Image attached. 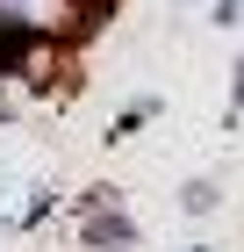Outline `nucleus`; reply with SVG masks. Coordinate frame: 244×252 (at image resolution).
I'll use <instances>...</instances> for the list:
<instances>
[{"label": "nucleus", "mask_w": 244, "mask_h": 252, "mask_svg": "<svg viewBox=\"0 0 244 252\" xmlns=\"http://www.w3.org/2000/svg\"><path fill=\"white\" fill-rule=\"evenodd\" d=\"M180 209H187V216H208V209H216V180H187V188H180Z\"/></svg>", "instance_id": "2"}, {"label": "nucleus", "mask_w": 244, "mask_h": 252, "mask_svg": "<svg viewBox=\"0 0 244 252\" xmlns=\"http://www.w3.org/2000/svg\"><path fill=\"white\" fill-rule=\"evenodd\" d=\"M79 238L94 252H136V223L122 216V202H115L108 188H94L86 202H79Z\"/></svg>", "instance_id": "1"}, {"label": "nucleus", "mask_w": 244, "mask_h": 252, "mask_svg": "<svg viewBox=\"0 0 244 252\" xmlns=\"http://www.w3.org/2000/svg\"><path fill=\"white\" fill-rule=\"evenodd\" d=\"M208 15L223 22V29H244V0H208Z\"/></svg>", "instance_id": "4"}, {"label": "nucleus", "mask_w": 244, "mask_h": 252, "mask_svg": "<svg viewBox=\"0 0 244 252\" xmlns=\"http://www.w3.org/2000/svg\"><path fill=\"white\" fill-rule=\"evenodd\" d=\"M230 108H244V65H237V94H230Z\"/></svg>", "instance_id": "5"}, {"label": "nucleus", "mask_w": 244, "mask_h": 252, "mask_svg": "<svg viewBox=\"0 0 244 252\" xmlns=\"http://www.w3.org/2000/svg\"><path fill=\"white\" fill-rule=\"evenodd\" d=\"M51 209H57V194H51V188H36V194H29V209H22L15 223H22V231H36V223H43Z\"/></svg>", "instance_id": "3"}, {"label": "nucleus", "mask_w": 244, "mask_h": 252, "mask_svg": "<svg viewBox=\"0 0 244 252\" xmlns=\"http://www.w3.org/2000/svg\"><path fill=\"white\" fill-rule=\"evenodd\" d=\"M180 7H201V0H180Z\"/></svg>", "instance_id": "6"}]
</instances>
